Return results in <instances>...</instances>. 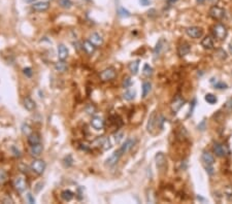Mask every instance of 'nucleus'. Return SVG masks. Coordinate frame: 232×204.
<instances>
[{
  "label": "nucleus",
  "mask_w": 232,
  "mask_h": 204,
  "mask_svg": "<svg viewBox=\"0 0 232 204\" xmlns=\"http://www.w3.org/2000/svg\"><path fill=\"white\" fill-rule=\"evenodd\" d=\"M139 2H140V4L144 5V6H147L151 3L150 0H139Z\"/></svg>",
  "instance_id": "46"
},
{
  "label": "nucleus",
  "mask_w": 232,
  "mask_h": 204,
  "mask_svg": "<svg viewBox=\"0 0 232 204\" xmlns=\"http://www.w3.org/2000/svg\"><path fill=\"white\" fill-rule=\"evenodd\" d=\"M82 46H83V49H85V52L87 53V54H89V55L94 54V52H95V49H96V46L93 45V43L90 41V40H86V41H84Z\"/></svg>",
  "instance_id": "21"
},
{
  "label": "nucleus",
  "mask_w": 232,
  "mask_h": 204,
  "mask_svg": "<svg viewBox=\"0 0 232 204\" xmlns=\"http://www.w3.org/2000/svg\"><path fill=\"white\" fill-rule=\"evenodd\" d=\"M131 85H132V80H131L130 77H126V79H124L123 83H122V87L124 89H128Z\"/></svg>",
  "instance_id": "37"
},
{
  "label": "nucleus",
  "mask_w": 232,
  "mask_h": 204,
  "mask_svg": "<svg viewBox=\"0 0 232 204\" xmlns=\"http://www.w3.org/2000/svg\"><path fill=\"white\" fill-rule=\"evenodd\" d=\"M49 7V1H45V0H43V1L35 2L32 5V8L34 9V11H38V12H42V11H48Z\"/></svg>",
  "instance_id": "12"
},
{
  "label": "nucleus",
  "mask_w": 232,
  "mask_h": 204,
  "mask_svg": "<svg viewBox=\"0 0 232 204\" xmlns=\"http://www.w3.org/2000/svg\"><path fill=\"white\" fill-rule=\"evenodd\" d=\"M155 159H156V165H157V168L160 170L161 172L165 171L166 168H167V160H166V157L165 155L163 153H158L156 155V157H155Z\"/></svg>",
  "instance_id": "7"
},
{
  "label": "nucleus",
  "mask_w": 232,
  "mask_h": 204,
  "mask_svg": "<svg viewBox=\"0 0 232 204\" xmlns=\"http://www.w3.org/2000/svg\"><path fill=\"white\" fill-rule=\"evenodd\" d=\"M55 69L58 71V72H64L67 69V64L65 63L64 60H60L59 62L55 64Z\"/></svg>",
  "instance_id": "25"
},
{
  "label": "nucleus",
  "mask_w": 232,
  "mask_h": 204,
  "mask_svg": "<svg viewBox=\"0 0 232 204\" xmlns=\"http://www.w3.org/2000/svg\"><path fill=\"white\" fill-rule=\"evenodd\" d=\"M27 198H28V201H29V203H35V199L33 198L32 194H28L27 195Z\"/></svg>",
  "instance_id": "45"
},
{
  "label": "nucleus",
  "mask_w": 232,
  "mask_h": 204,
  "mask_svg": "<svg viewBox=\"0 0 232 204\" xmlns=\"http://www.w3.org/2000/svg\"><path fill=\"white\" fill-rule=\"evenodd\" d=\"M5 177H6L5 173L3 172V171H0V181H5Z\"/></svg>",
  "instance_id": "47"
},
{
  "label": "nucleus",
  "mask_w": 232,
  "mask_h": 204,
  "mask_svg": "<svg viewBox=\"0 0 232 204\" xmlns=\"http://www.w3.org/2000/svg\"><path fill=\"white\" fill-rule=\"evenodd\" d=\"M114 142L116 143H120L121 142V140L123 139V137H124V133L123 132H117V134H114Z\"/></svg>",
  "instance_id": "40"
},
{
  "label": "nucleus",
  "mask_w": 232,
  "mask_h": 204,
  "mask_svg": "<svg viewBox=\"0 0 232 204\" xmlns=\"http://www.w3.org/2000/svg\"><path fill=\"white\" fill-rule=\"evenodd\" d=\"M59 2L65 8H70L71 5H72V1L71 0H59Z\"/></svg>",
  "instance_id": "36"
},
{
  "label": "nucleus",
  "mask_w": 232,
  "mask_h": 204,
  "mask_svg": "<svg viewBox=\"0 0 232 204\" xmlns=\"http://www.w3.org/2000/svg\"><path fill=\"white\" fill-rule=\"evenodd\" d=\"M135 95H136V93L134 90H127V91L124 93L123 98L127 101H132L133 99L135 98Z\"/></svg>",
  "instance_id": "27"
},
{
  "label": "nucleus",
  "mask_w": 232,
  "mask_h": 204,
  "mask_svg": "<svg viewBox=\"0 0 232 204\" xmlns=\"http://www.w3.org/2000/svg\"><path fill=\"white\" fill-rule=\"evenodd\" d=\"M198 4H203L204 2H205V0H196Z\"/></svg>",
  "instance_id": "50"
},
{
  "label": "nucleus",
  "mask_w": 232,
  "mask_h": 204,
  "mask_svg": "<svg viewBox=\"0 0 232 204\" xmlns=\"http://www.w3.org/2000/svg\"><path fill=\"white\" fill-rule=\"evenodd\" d=\"M24 106H25V108H26L27 110L32 111V110L35 109L36 104H35V102H34L30 97H26V98L24 99Z\"/></svg>",
  "instance_id": "24"
},
{
  "label": "nucleus",
  "mask_w": 232,
  "mask_h": 204,
  "mask_svg": "<svg viewBox=\"0 0 232 204\" xmlns=\"http://www.w3.org/2000/svg\"><path fill=\"white\" fill-rule=\"evenodd\" d=\"M121 156H122V154L120 153L119 150L116 151H114V153L111 154L110 156L107 158L106 161H105V166H108V167H113V166H114V165H116V164L118 163V161L120 160Z\"/></svg>",
  "instance_id": "10"
},
{
  "label": "nucleus",
  "mask_w": 232,
  "mask_h": 204,
  "mask_svg": "<svg viewBox=\"0 0 232 204\" xmlns=\"http://www.w3.org/2000/svg\"><path fill=\"white\" fill-rule=\"evenodd\" d=\"M229 52H230V54L232 55V40L229 43Z\"/></svg>",
  "instance_id": "49"
},
{
  "label": "nucleus",
  "mask_w": 232,
  "mask_h": 204,
  "mask_svg": "<svg viewBox=\"0 0 232 204\" xmlns=\"http://www.w3.org/2000/svg\"><path fill=\"white\" fill-rule=\"evenodd\" d=\"M119 15H121V17H123V18H128V17H130V12L127 11V9H125L124 7H121V8H119Z\"/></svg>",
  "instance_id": "38"
},
{
  "label": "nucleus",
  "mask_w": 232,
  "mask_h": 204,
  "mask_svg": "<svg viewBox=\"0 0 232 204\" xmlns=\"http://www.w3.org/2000/svg\"><path fill=\"white\" fill-rule=\"evenodd\" d=\"M184 104H185V99L183 98L181 95H176L174 99L171 101V104H170L171 111L173 113H176L183 106H184Z\"/></svg>",
  "instance_id": "6"
},
{
  "label": "nucleus",
  "mask_w": 232,
  "mask_h": 204,
  "mask_svg": "<svg viewBox=\"0 0 232 204\" xmlns=\"http://www.w3.org/2000/svg\"><path fill=\"white\" fill-rule=\"evenodd\" d=\"M117 75L116 69L114 67H108L105 68L103 71H101L100 74H99V77L102 82H108V80L114 79Z\"/></svg>",
  "instance_id": "4"
},
{
  "label": "nucleus",
  "mask_w": 232,
  "mask_h": 204,
  "mask_svg": "<svg viewBox=\"0 0 232 204\" xmlns=\"http://www.w3.org/2000/svg\"><path fill=\"white\" fill-rule=\"evenodd\" d=\"M151 89H152V85L148 82H145L144 83V85H142V97L145 98L148 96V93L151 92Z\"/></svg>",
  "instance_id": "29"
},
{
  "label": "nucleus",
  "mask_w": 232,
  "mask_h": 204,
  "mask_svg": "<svg viewBox=\"0 0 232 204\" xmlns=\"http://www.w3.org/2000/svg\"><path fill=\"white\" fill-rule=\"evenodd\" d=\"M178 0H167V4H169V5H172L173 3H175Z\"/></svg>",
  "instance_id": "48"
},
{
  "label": "nucleus",
  "mask_w": 232,
  "mask_h": 204,
  "mask_svg": "<svg viewBox=\"0 0 232 204\" xmlns=\"http://www.w3.org/2000/svg\"><path fill=\"white\" fill-rule=\"evenodd\" d=\"M101 147L103 148L104 151H107L110 150L111 147V143H110V139L107 138V137H103L102 139V143H101Z\"/></svg>",
  "instance_id": "30"
},
{
  "label": "nucleus",
  "mask_w": 232,
  "mask_h": 204,
  "mask_svg": "<svg viewBox=\"0 0 232 204\" xmlns=\"http://www.w3.org/2000/svg\"><path fill=\"white\" fill-rule=\"evenodd\" d=\"M201 159H202L204 168H205L206 172L208 173L209 175H213V163H215L213 156L210 153H208V151H203Z\"/></svg>",
  "instance_id": "1"
},
{
  "label": "nucleus",
  "mask_w": 232,
  "mask_h": 204,
  "mask_svg": "<svg viewBox=\"0 0 232 204\" xmlns=\"http://www.w3.org/2000/svg\"><path fill=\"white\" fill-rule=\"evenodd\" d=\"M90 41H91L95 46H100L103 43V38L99 35L98 33H92L90 35Z\"/></svg>",
  "instance_id": "20"
},
{
  "label": "nucleus",
  "mask_w": 232,
  "mask_h": 204,
  "mask_svg": "<svg viewBox=\"0 0 232 204\" xmlns=\"http://www.w3.org/2000/svg\"><path fill=\"white\" fill-rule=\"evenodd\" d=\"M225 193H226L227 196H232V187H231V185H228V187L226 188Z\"/></svg>",
  "instance_id": "44"
},
{
  "label": "nucleus",
  "mask_w": 232,
  "mask_h": 204,
  "mask_svg": "<svg viewBox=\"0 0 232 204\" xmlns=\"http://www.w3.org/2000/svg\"><path fill=\"white\" fill-rule=\"evenodd\" d=\"M145 76H151L152 74H153V68H152L148 64H145L144 66V72Z\"/></svg>",
  "instance_id": "33"
},
{
  "label": "nucleus",
  "mask_w": 232,
  "mask_h": 204,
  "mask_svg": "<svg viewBox=\"0 0 232 204\" xmlns=\"http://www.w3.org/2000/svg\"><path fill=\"white\" fill-rule=\"evenodd\" d=\"M156 121H157V114H156V111H153L152 114L150 116V119H148V126H147V129L148 132H153V130L156 128Z\"/></svg>",
  "instance_id": "16"
},
{
  "label": "nucleus",
  "mask_w": 232,
  "mask_h": 204,
  "mask_svg": "<svg viewBox=\"0 0 232 204\" xmlns=\"http://www.w3.org/2000/svg\"><path fill=\"white\" fill-rule=\"evenodd\" d=\"M63 164H64L65 167H70V166L73 164V159H72V157H71L70 155H67V156L63 159Z\"/></svg>",
  "instance_id": "32"
},
{
  "label": "nucleus",
  "mask_w": 232,
  "mask_h": 204,
  "mask_svg": "<svg viewBox=\"0 0 232 204\" xmlns=\"http://www.w3.org/2000/svg\"><path fill=\"white\" fill-rule=\"evenodd\" d=\"M15 188L17 189L18 192H24L26 190V181H25V179L23 177H17L15 181Z\"/></svg>",
  "instance_id": "18"
},
{
  "label": "nucleus",
  "mask_w": 232,
  "mask_h": 204,
  "mask_svg": "<svg viewBox=\"0 0 232 204\" xmlns=\"http://www.w3.org/2000/svg\"><path fill=\"white\" fill-rule=\"evenodd\" d=\"M208 15H209L210 18L213 19V20L220 21V20H222V19H224L226 14H225V11L222 7L217 6V5H213L209 8Z\"/></svg>",
  "instance_id": "3"
},
{
  "label": "nucleus",
  "mask_w": 232,
  "mask_h": 204,
  "mask_svg": "<svg viewBox=\"0 0 232 204\" xmlns=\"http://www.w3.org/2000/svg\"><path fill=\"white\" fill-rule=\"evenodd\" d=\"M186 33H187L188 35L191 37V38L198 39V38H200V37L202 36L203 30L199 27H195L194 26V27L187 28V29H186Z\"/></svg>",
  "instance_id": "8"
},
{
  "label": "nucleus",
  "mask_w": 232,
  "mask_h": 204,
  "mask_svg": "<svg viewBox=\"0 0 232 204\" xmlns=\"http://www.w3.org/2000/svg\"><path fill=\"white\" fill-rule=\"evenodd\" d=\"M23 72H24V74H25V75H26L27 77H31V76H32V69H31L30 67L24 68Z\"/></svg>",
  "instance_id": "43"
},
{
  "label": "nucleus",
  "mask_w": 232,
  "mask_h": 204,
  "mask_svg": "<svg viewBox=\"0 0 232 204\" xmlns=\"http://www.w3.org/2000/svg\"><path fill=\"white\" fill-rule=\"evenodd\" d=\"M213 153L216 154V156L222 158V157L227 156V155L229 154V150L225 147V145L217 142V143L213 144Z\"/></svg>",
  "instance_id": "9"
},
{
  "label": "nucleus",
  "mask_w": 232,
  "mask_h": 204,
  "mask_svg": "<svg viewBox=\"0 0 232 204\" xmlns=\"http://www.w3.org/2000/svg\"><path fill=\"white\" fill-rule=\"evenodd\" d=\"M227 88H228V86L226 85L225 83H223V82H219V83H215V89L223 90V89H227Z\"/></svg>",
  "instance_id": "41"
},
{
  "label": "nucleus",
  "mask_w": 232,
  "mask_h": 204,
  "mask_svg": "<svg viewBox=\"0 0 232 204\" xmlns=\"http://www.w3.org/2000/svg\"><path fill=\"white\" fill-rule=\"evenodd\" d=\"M204 99H205V101L209 104H215L216 102L218 101V99H217V97L213 94H206Z\"/></svg>",
  "instance_id": "31"
},
{
  "label": "nucleus",
  "mask_w": 232,
  "mask_h": 204,
  "mask_svg": "<svg viewBox=\"0 0 232 204\" xmlns=\"http://www.w3.org/2000/svg\"><path fill=\"white\" fill-rule=\"evenodd\" d=\"M45 1H49V0H45Z\"/></svg>",
  "instance_id": "52"
},
{
  "label": "nucleus",
  "mask_w": 232,
  "mask_h": 204,
  "mask_svg": "<svg viewBox=\"0 0 232 204\" xmlns=\"http://www.w3.org/2000/svg\"><path fill=\"white\" fill-rule=\"evenodd\" d=\"M42 150H43V147H42L41 143L32 145L30 148V154L32 155L33 157H39L42 153Z\"/></svg>",
  "instance_id": "23"
},
{
  "label": "nucleus",
  "mask_w": 232,
  "mask_h": 204,
  "mask_svg": "<svg viewBox=\"0 0 232 204\" xmlns=\"http://www.w3.org/2000/svg\"><path fill=\"white\" fill-rule=\"evenodd\" d=\"M91 125L94 129L96 130H102L104 128V121L100 117H94L91 120Z\"/></svg>",
  "instance_id": "15"
},
{
  "label": "nucleus",
  "mask_w": 232,
  "mask_h": 204,
  "mask_svg": "<svg viewBox=\"0 0 232 204\" xmlns=\"http://www.w3.org/2000/svg\"><path fill=\"white\" fill-rule=\"evenodd\" d=\"M22 131H23L24 134H26L27 136L31 134L32 133V130H31V127L28 125V124H24L23 126H22Z\"/></svg>",
  "instance_id": "35"
},
{
  "label": "nucleus",
  "mask_w": 232,
  "mask_h": 204,
  "mask_svg": "<svg viewBox=\"0 0 232 204\" xmlns=\"http://www.w3.org/2000/svg\"><path fill=\"white\" fill-rule=\"evenodd\" d=\"M138 68H139V60H135L129 64V70L131 71V73L133 74V75L137 74Z\"/></svg>",
  "instance_id": "26"
},
{
  "label": "nucleus",
  "mask_w": 232,
  "mask_h": 204,
  "mask_svg": "<svg viewBox=\"0 0 232 204\" xmlns=\"http://www.w3.org/2000/svg\"><path fill=\"white\" fill-rule=\"evenodd\" d=\"M201 45H202L205 49H213V38L208 35L205 36L202 40H201Z\"/></svg>",
  "instance_id": "22"
},
{
  "label": "nucleus",
  "mask_w": 232,
  "mask_h": 204,
  "mask_svg": "<svg viewBox=\"0 0 232 204\" xmlns=\"http://www.w3.org/2000/svg\"><path fill=\"white\" fill-rule=\"evenodd\" d=\"M166 45H167V42L165 41V39H163V38L159 39V41L157 42V45L154 49V55L156 56V57L157 56H160L164 52V49H166Z\"/></svg>",
  "instance_id": "14"
},
{
  "label": "nucleus",
  "mask_w": 232,
  "mask_h": 204,
  "mask_svg": "<svg viewBox=\"0 0 232 204\" xmlns=\"http://www.w3.org/2000/svg\"><path fill=\"white\" fill-rule=\"evenodd\" d=\"M217 54H218V56L222 59V60H225V59H227V54H226V52L224 51V49H218Z\"/></svg>",
  "instance_id": "42"
},
{
  "label": "nucleus",
  "mask_w": 232,
  "mask_h": 204,
  "mask_svg": "<svg viewBox=\"0 0 232 204\" xmlns=\"http://www.w3.org/2000/svg\"><path fill=\"white\" fill-rule=\"evenodd\" d=\"M191 52V45L188 42H182L178 48V55L179 57H185Z\"/></svg>",
  "instance_id": "13"
},
{
  "label": "nucleus",
  "mask_w": 232,
  "mask_h": 204,
  "mask_svg": "<svg viewBox=\"0 0 232 204\" xmlns=\"http://www.w3.org/2000/svg\"><path fill=\"white\" fill-rule=\"evenodd\" d=\"M135 143H136V139L135 138H128V139H127V140L123 143L122 147L119 148V151H120V153L122 154V156L124 154L128 153V151L131 150L133 147H134Z\"/></svg>",
  "instance_id": "11"
},
{
  "label": "nucleus",
  "mask_w": 232,
  "mask_h": 204,
  "mask_svg": "<svg viewBox=\"0 0 232 204\" xmlns=\"http://www.w3.org/2000/svg\"><path fill=\"white\" fill-rule=\"evenodd\" d=\"M213 35H215L216 38H218L219 40H224L226 37H227L228 30H227V28H226L225 25L218 23V24L213 25Z\"/></svg>",
  "instance_id": "2"
},
{
  "label": "nucleus",
  "mask_w": 232,
  "mask_h": 204,
  "mask_svg": "<svg viewBox=\"0 0 232 204\" xmlns=\"http://www.w3.org/2000/svg\"><path fill=\"white\" fill-rule=\"evenodd\" d=\"M25 1H26L27 3H32V2L35 1V0H25Z\"/></svg>",
  "instance_id": "51"
},
{
  "label": "nucleus",
  "mask_w": 232,
  "mask_h": 204,
  "mask_svg": "<svg viewBox=\"0 0 232 204\" xmlns=\"http://www.w3.org/2000/svg\"><path fill=\"white\" fill-rule=\"evenodd\" d=\"M40 140H41L40 135L36 132H32L31 134L28 135V143H29L31 147H32V145L40 143Z\"/></svg>",
  "instance_id": "17"
},
{
  "label": "nucleus",
  "mask_w": 232,
  "mask_h": 204,
  "mask_svg": "<svg viewBox=\"0 0 232 204\" xmlns=\"http://www.w3.org/2000/svg\"><path fill=\"white\" fill-rule=\"evenodd\" d=\"M85 110H86V113H89V114H93V113H96V107L94 106V105L89 104V105H87V107L85 108Z\"/></svg>",
  "instance_id": "39"
},
{
  "label": "nucleus",
  "mask_w": 232,
  "mask_h": 204,
  "mask_svg": "<svg viewBox=\"0 0 232 204\" xmlns=\"http://www.w3.org/2000/svg\"><path fill=\"white\" fill-rule=\"evenodd\" d=\"M223 108H224L225 111H227V113H232V98L228 99Z\"/></svg>",
  "instance_id": "34"
},
{
  "label": "nucleus",
  "mask_w": 232,
  "mask_h": 204,
  "mask_svg": "<svg viewBox=\"0 0 232 204\" xmlns=\"http://www.w3.org/2000/svg\"><path fill=\"white\" fill-rule=\"evenodd\" d=\"M57 53H58V58L60 60H65L68 57V49L64 45H59L58 49H57Z\"/></svg>",
  "instance_id": "19"
},
{
  "label": "nucleus",
  "mask_w": 232,
  "mask_h": 204,
  "mask_svg": "<svg viewBox=\"0 0 232 204\" xmlns=\"http://www.w3.org/2000/svg\"><path fill=\"white\" fill-rule=\"evenodd\" d=\"M45 162L40 159H36L34 160L32 163H31V169H32V171H34L36 173V174H42L43 172H45Z\"/></svg>",
  "instance_id": "5"
},
{
  "label": "nucleus",
  "mask_w": 232,
  "mask_h": 204,
  "mask_svg": "<svg viewBox=\"0 0 232 204\" xmlns=\"http://www.w3.org/2000/svg\"><path fill=\"white\" fill-rule=\"evenodd\" d=\"M74 197V194L69 190H65L61 193V198L64 201H70Z\"/></svg>",
  "instance_id": "28"
}]
</instances>
